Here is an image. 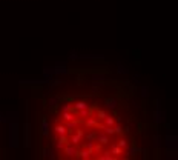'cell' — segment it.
<instances>
[{"mask_svg": "<svg viewBox=\"0 0 178 160\" xmlns=\"http://www.w3.org/2000/svg\"><path fill=\"white\" fill-rule=\"evenodd\" d=\"M11 145L17 146L19 145V129H17V123L11 125Z\"/></svg>", "mask_w": 178, "mask_h": 160, "instance_id": "obj_1", "label": "cell"}, {"mask_svg": "<svg viewBox=\"0 0 178 160\" xmlns=\"http://www.w3.org/2000/svg\"><path fill=\"white\" fill-rule=\"evenodd\" d=\"M54 129H56V132H57L58 136H63V134H66V126H63V125H61V126H60V125H57Z\"/></svg>", "mask_w": 178, "mask_h": 160, "instance_id": "obj_3", "label": "cell"}, {"mask_svg": "<svg viewBox=\"0 0 178 160\" xmlns=\"http://www.w3.org/2000/svg\"><path fill=\"white\" fill-rule=\"evenodd\" d=\"M25 146H29V125L25 123Z\"/></svg>", "mask_w": 178, "mask_h": 160, "instance_id": "obj_2", "label": "cell"}]
</instances>
